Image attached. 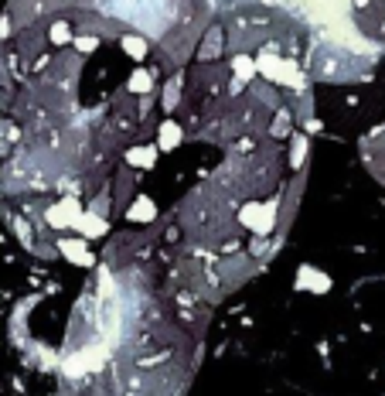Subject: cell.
Here are the masks:
<instances>
[{
	"label": "cell",
	"mask_w": 385,
	"mask_h": 396,
	"mask_svg": "<svg viewBox=\"0 0 385 396\" xmlns=\"http://www.w3.org/2000/svg\"><path fill=\"white\" fill-rule=\"evenodd\" d=\"M126 219H130V222H140V226L154 222V219H157V205H154V198H147V195H133V201L126 205Z\"/></svg>",
	"instance_id": "6"
},
{
	"label": "cell",
	"mask_w": 385,
	"mask_h": 396,
	"mask_svg": "<svg viewBox=\"0 0 385 396\" xmlns=\"http://www.w3.org/2000/svg\"><path fill=\"white\" fill-rule=\"evenodd\" d=\"M232 76L239 85H249V82L256 79V58H249V55H235L232 58Z\"/></svg>",
	"instance_id": "11"
},
{
	"label": "cell",
	"mask_w": 385,
	"mask_h": 396,
	"mask_svg": "<svg viewBox=\"0 0 385 396\" xmlns=\"http://www.w3.org/2000/svg\"><path fill=\"white\" fill-rule=\"evenodd\" d=\"M307 151H310L307 133H297V137L290 140V167H293V171H300V167H304V160H307Z\"/></svg>",
	"instance_id": "13"
},
{
	"label": "cell",
	"mask_w": 385,
	"mask_h": 396,
	"mask_svg": "<svg viewBox=\"0 0 385 396\" xmlns=\"http://www.w3.org/2000/svg\"><path fill=\"white\" fill-rule=\"evenodd\" d=\"M72 38H76V31H72L69 21H55V24L48 28V41L58 44V48H62V44H72Z\"/></svg>",
	"instance_id": "14"
},
{
	"label": "cell",
	"mask_w": 385,
	"mask_h": 396,
	"mask_svg": "<svg viewBox=\"0 0 385 396\" xmlns=\"http://www.w3.org/2000/svg\"><path fill=\"white\" fill-rule=\"evenodd\" d=\"M116 41H119V48H123L133 62H144V58H147V51H151V41L144 38L140 31H123Z\"/></svg>",
	"instance_id": "8"
},
{
	"label": "cell",
	"mask_w": 385,
	"mask_h": 396,
	"mask_svg": "<svg viewBox=\"0 0 385 396\" xmlns=\"http://www.w3.org/2000/svg\"><path fill=\"white\" fill-rule=\"evenodd\" d=\"M181 85H185V72H174L171 82L164 85V92H160V106H164L167 117H171V113L178 110V103H181Z\"/></svg>",
	"instance_id": "9"
},
{
	"label": "cell",
	"mask_w": 385,
	"mask_h": 396,
	"mask_svg": "<svg viewBox=\"0 0 385 396\" xmlns=\"http://www.w3.org/2000/svg\"><path fill=\"white\" fill-rule=\"evenodd\" d=\"M331 287H334V280H331V274H324L320 267H314V263H300V267H297V290L327 294Z\"/></svg>",
	"instance_id": "3"
},
{
	"label": "cell",
	"mask_w": 385,
	"mask_h": 396,
	"mask_svg": "<svg viewBox=\"0 0 385 396\" xmlns=\"http://www.w3.org/2000/svg\"><path fill=\"white\" fill-rule=\"evenodd\" d=\"M55 249H58L72 267H92V263H96V253L89 249V239H82V236H58Z\"/></svg>",
	"instance_id": "2"
},
{
	"label": "cell",
	"mask_w": 385,
	"mask_h": 396,
	"mask_svg": "<svg viewBox=\"0 0 385 396\" xmlns=\"http://www.w3.org/2000/svg\"><path fill=\"white\" fill-rule=\"evenodd\" d=\"M82 212H85L82 201H78L76 195H65V198H58L55 205L44 208V222H48L51 229H76V222H78Z\"/></svg>",
	"instance_id": "1"
},
{
	"label": "cell",
	"mask_w": 385,
	"mask_h": 396,
	"mask_svg": "<svg viewBox=\"0 0 385 396\" xmlns=\"http://www.w3.org/2000/svg\"><path fill=\"white\" fill-rule=\"evenodd\" d=\"M126 164L130 167H140V171H154L157 144H133V147H126Z\"/></svg>",
	"instance_id": "7"
},
{
	"label": "cell",
	"mask_w": 385,
	"mask_h": 396,
	"mask_svg": "<svg viewBox=\"0 0 385 396\" xmlns=\"http://www.w3.org/2000/svg\"><path fill=\"white\" fill-rule=\"evenodd\" d=\"M181 144H185V126L174 117L160 119V126H157V151H178Z\"/></svg>",
	"instance_id": "5"
},
{
	"label": "cell",
	"mask_w": 385,
	"mask_h": 396,
	"mask_svg": "<svg viewBox=\"0 0 385 396\" xmlns=\"http://www.w3.org/2000/svg\"><path fill=\"white\" fill-rule=\"evenodd\" d=\"M225 31L222 28H212L208 35H205V48L198 51V62H212L215 55H222V44H225V38H222Z\"/></svg>",
	"instance_id": "12"
},
{
	"label": "cell",
	"mask_w": 385,
	"mask_h": 396,
	"mask_svg": "<svg viewBox=\"0 0 385 396\" xmlns=\"http://www.w3.org/2000/svg\"><path fill=\"white\" fill-rule=\"evenodd\" d=\"M76 236H82V239L110 236V219L99 215V212H92V208H85V212L78 215V222H76Z\"/></svg>",
	"instance_id": "4"
},
{
	"label": "cell",
	"mask_w": 385,
	"mask_h": 396,
	"mask_svg": "<svg viewBox=\"0 0 385 396\" xmlns=\"http://www.w3.org/2000/svg\"><path fill=\"white\" fill-rule=\"evenodd\" d=\"M126 89H130L133 96H151V92H154V72L137 65V69L130 72V79H126Z\"/></svg>",
	"instance_id": "10"
},
{
	"label": "cell",
	"mask_w": 385,
	"mask_h": 396,
	"mask_svg": "<svg viewBox=\"0 0 385 396\" xmlns=\"http://www.w3.org/2000/svg\"><path fill=\"white\" fill-rule=\"evenodd\" d=\"M72 48H76L78 55H92V51L99 48V38H96V35H85V31H76V38H72Z\"/></svg>",
	"instance_id": "15"
}]
</instances>
